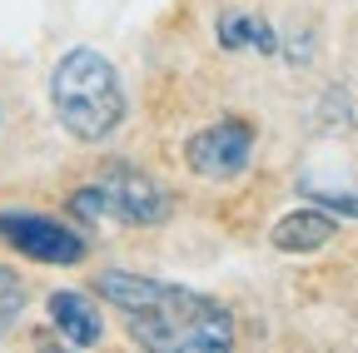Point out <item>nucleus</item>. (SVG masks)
<instances>
[{"label": "nucleus", "instance_id": "39448f33", "mask_svg": "<svg viewBox=\"0 0 358 353\" xmlns=\"http://www.w3.org/2000/svg\"><path fill=\"white\" fill-rule=\"evenodd\" d=\"M185 154H189V169L204 174V180H234V174H244L249 159H254V129L244 120L204 124L185 145Z\"/></svg>", "mask_w": 358, "mask_h": 353}, {"label": "nucleus", "instance_id": "1a4fd4ad", "mask_svg": "<svg viewBox=\"0 0 358 353\" xmlns=\"http://www.w3.org/2000/svg\"><path fill=\"white\" fill-rule=\"evenodd\" d=\"M20 308H25V289L10 269H0V333H6L15 319H20Z\"/></svg>", "mask_w": 358, "mask_h": 353}, {"label": "nucleus", "instance_id": "f03ea898", "mask_svg": "<svg viewBox=\"0 0 358 353\" xmlns=\"http://www.w3.org/2000/svg\"><path fill=\"white\" fill-rule=\"evenodd\" d=\"M50 100H55L60 124L85 145L110 140L124 120V85H120L115 65L90 45H75L60 55V65L50 75Z\"/></svg>", "mask_w": 358, "mask_h": 353}, {"label": "nucleus", "instance_id": "423d86ee", "mask_svg": "<svg viewBox=\"0 0 358 353\" xmlns=\"http://www.w3.org/2000/svg\"><path fill=\"white\" fill-rule=\"evenodd\" d=\"M50 324L60 329V338L65 343H75V348H95L100 338H105V319H100V308L90 303L80 289H60V294H50Z\"/></svg>", "mask_w": 358, "mask_h": 353}, {"label": "nucleus", "instance_id": "f257e3e1", "mask_svg": "<svg viewBox=\"0 0 358 353\" xmlns=\"http://www.w3.org/2000/svg\"><path fill=\"white\" fill-rule=\"evenodd\" d=\"M95 289L124 314L129 338L155 353H209L234 343V319L229 308L185 289V284H159L129 269H105Z\"/></svg>", "mask_w": 358, "mask_h": 353}, {"label": "nucleus", "instance_id": "9d476101", "mask_svg": "<svg viewBox=\"0 0 358 353\" xmlns=\"http://www.w3.org/2000/svg\"><path fill=\"white\" fill-rule=\"evenodd\" d=\"M324 209H338V214H358V199L353 194H313Z\"/></svg>", "mask_w": 358, "mask_h": 353}, {"label": "nucleus", "instance_id": "20e7f679", "mask_svg": "<svg viewBox=\"0 0 358 353\" xmlns=\"http://www.w3.org/2000/svg\"><path fill=\"white\" fill-rule=\"evenodd\" d=\"M0 239L10 249H20L35 264H80L85 259V234H75L60 219H45V214H0Z\"/></svg>", "mask_w": 358, "mask_h": 353}, {"label": "nucleus", "instance_id": "0eeeda50", "mask_svg": "<svg viewBox=\"0 0 358 353\" xmlns=\"http://www.w3.org/2000/svg\"><path fill=\"white\" fill-rule=\"evenodd\" d=\"M334 234H338V224L324 209H294V214H284L274 224L268 239H274V249H284V254H313V249H324Z\"/></svg>", "mask_w": 358, "mask_h": 353}, {"label": "nucleus", "instance_id": "7ed1b4c3", "mask_svg": "<svg viewBox=\"0 0 358 353\" xmlns=\"http://www.w3.org/2000/svg\"><path fill=\"white\" fill-rule=\"evenodd\" d=\"M70 209L85 224H105V219H115V224H164L169 194L134 169H110L100 185H85L70 199Z\"/></svg>", "mask_w": 358, "mask_h": 353}, {"label": "nucleus", "instance_id": "6e6552de", "mask_svg": "<svg viewBox=\"0 0 358 353\" xmlns=\"http://www.w3.org/2000/svg\"><path fill=\"white\" fill-rule=\"evenodd\" d=\"M219 45H224V50H244V45L274 50V30H268V25H259L254 15L229 10V15H219Z\"/></svg>", "mask_w": 358, "mask_h": 353}]
</instances>
